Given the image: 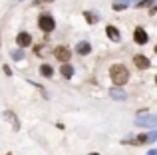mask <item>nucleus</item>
Returning <instances> with one entry per match:
<instances>
[{
  "label": "nucleus",
  "mask_w": 157,
  "mask_h": 155,
  "mask_svg": "<svg viewBox=\"0 0 157 155\" xmlns=\"http://www.w3.org/2000/svg\"><path fill=\"white\" fill-rule=\"evenodd\" d=\"M109 78L115 84V88H121V85L129 80V72H127V68L123 66V64H115V66L109 68Z\"/></svg>",
  "instance_id": "f257e3e1"
},
{
  "label": "nucleus",
  "mask_w": 157,
  "mask_h": 155,
  "mask_svg": "<svg viewBox=\"0 0 157 155\" xmlns=\"http://www.w3.org/2000/svg\"><path fill=\"white\" fill-rule=\"evenodd\" d=\"M135 125H139V127H157V115H151V113L141 115L139 113L135 117Z\"/></svg>",
  "instance_id": "f03ea898"
},
{
  "label": "nucleus",
  "mask_w": 157,
  "mask_h": 155,
  "mask_svg": "<svg viewBox=\"0 0 157 155\" xmlns=\"http://www.w3.org/2000/svg\"><path fill=\"white\" fill-rule=\"evenodd\" d=\"M38 26L42 32H54V28H56V22H54V18L50 14H42L38 18Z\"/></svg>",
  "instance_id": "7ed1b4c3"
},
{
  "label": "nucleus",
  "mask_w": 157,
  "mask_h": 155,
  "mask_svg": "<svg viewBox=\"0 0 157 155\" xmlns=\"http://www.w3.org/2000/svg\"><path fill=\"white\" fill-rule=\"evenodd\" d=\"M54 56H56V58L60 60L62 64H68V60H70V56H72V52H70L66 46H58L56 50H54Z\"/></svg>",
  "instance_id": "20e7f679"
},
{
  "label": "nucleus",
  "mask_w": 157,
  "mask_h": 155,
  "mask_svg": "<svg viewBox=\"0 0 157 155\" xmlns=\"http://www.w3.org/2000/svg\"><path fill=\"white\" fill-rule=\"evenodd\" d=\"M16 44H18L20 48H28L32 44V36L28 34V32H20V34L16 36Z\"/></svg>",
  "instance_id": "39448f33"
},
{
  "label": "nucleus",
  "mask_w": 157,
  "mask_h": 155,
  "mask_svg": "<svg viewBox=\"0 0 157 155\" xmlns=\"http://www.w3.org/2000/svg\"><path fill=\"white\" fill-rule=\"evenodd\" d=\"M133 64H135V68H139V70H147V68L151 66L149 58H145V56H141V54L133 56Z\"/></svg>",
  "instance_id": "423d86ee"
},
{
  "label": "nucleus",
  "mask_w": 157,
  "mask_h": 155,
  "mask_svg": "<svg viewBox=\"0 0 157 155\" xmlns=\"http://www.w3.org/2000/svg\"><path fill=\"white\" fill-rule=\"evenodd\" d=\"M133 40H135V44H147V40H149V36H147V32L143 30V28H135V32H133Z\"/></svg>",
  "instance_id": "0eeeda50"
},
{
  "label": "nucleus",
  "mask_w": 157,
  "mask_h": 155,
  "mask_svg": "<svg viewBox=\"0 0 157 155\" xmlns=\"http://www.w3.org/2000/svg\"><path fill=\"white\" fill-rule=\"evenodd\" d=\"M109 97L111 100H117V101H123V100H127V93L121 88H109Z\"/></svg>",
  "instance_id": "6e6552de"
},
{
  "label": "nucleus",
  "mask_w": 157,
  "mask_h": 155,
  "mask_svg": "<svg viewBox=\"0 0 157 155\" xmlns=\"http://www.w3.org/2000/svg\"><path fill=\"white\" fill-rule=\"evenodd\" d=\"M4 117L10 121L12 129H14V131H18V129H20V121H18V117H16V113H12V112H4Z\"/></svg>",
  "instance_id": "1a4fd4ad"
},
{
  "label": "nucleus",
  "mask_w": 157,
  "mask_h": 155,
  "mask_svg": "<svg viewBox=\"0 0 157 155\" xmlns=\"http://www.w3.org/2000/svg\"><path fill=\"white\" fill-rule=\"evenodd\" d=\"M76 52L80 56H88L90 52H92V46H90V42H78L76 44Z\"/></svg>",
  "instance_id": "9d476101"
},
{
  "label": "nucleus",
  "mask_w": 157,
  "mask_h": 155,
  "mask_svg": "<svg viewBox=\"0 0 157 155\" xmlns=\"http://www.w3.org/2000/svg\"><path fill=\"white\" fill-rule=\"evenodd\" d=\"M105 34L109 36L111 42H119V38H121V36H119V30H117L115 26H107V28H105Z\"/></svg>",
  "instance_id": "9b49d317"
},
{
  "label": "nucleus",
  "mask_w": 157,
  "mask_h": 155,
  "mask_svg": "<svg viewBox=\"0 0 157 155\" xmlns=\"http://www.w3.org/2000/svg\"><path fill=\"white\" fill-rule=\"evenodd\" d=\"M60 74H62V78L70 80V78L74 76V66H70V64H62V68H60Z\"/></svg>",
  "instance_id": "f8f14e48"
},
{
  "label": "nucleus",
  "mask_w": 157,
  "mask_h": 155,
  "mask_svg": "<svg viewBox=\"0 0 157 155\" xmlns=\"http://www.w3.org/2000/svg\"><path fill=\"white\" fill-rule=\"evenodd\" d=\"M127 6H129V0H115L113 2V10H117V12L125 10Z\"/></svg>",
  "instance_id": "ddd939ff"
},
{
  "label": "nucleus",
  "mask_w": 157,
  "mask_h": 155,
  "mask_svg": "<svg viewBox=\"0 0 157 155\" xmlns=\"http://www.w3.org/2000/svg\"><path fill=\"white\" fill-rule=\"evenodd\" d=\"M40 74H42L44 78H50V76L54 74L52 66H48V64H42V66H40Z\"/></svg>",
  "instance_id": "4468645a"
},
{
  "label": "nucleus",
  "mask_w": 157,
  "mask_h": 155,
  "mask_svg": "<svg viewBox=\"0 0 157 155\" xmlns=\"http://www.w3.org/2000/svg\"><path fill=\"white\" fill-rule=\"evenodd\" d=\"M84 16H86V20H88V22H90V24H96V22H98V20H100V16H98V14H96V12H86V14H84Z\"/></svg>",
  "instance_id": "2eb2a0df"
},
{
  "label": "nucleus",
  "mask_w": 157,
  "mask_h": 155,
  "mask_svg": "<svg viewBox=\"0 0 157 155\" xmlns=\"http://www.w3.org/2000/svg\"><path fill=\"white\" fill-rule=\"evenodd\" d=\"M10 56H12V60H16V62H18V60H22V58H24V52H22V50H14Z\"/></svg>",
  "instance_id": "dca6fc26"
},
{
  "label": "nucleus",
  "mask_w": 157,
  "mask_h": 155,
  "mask_svg": "<svg viewBox=\"0 0 157 155\" xmlns=\"http://www.w3.org/2000/svg\"><path fill=\"white\" fill-rule=\"evenodd\" d=\"M153 2H155V0H139L135 6H137V8H147L149 4H153Z\"/></svg>",
  "instance_id": "f3484780"
},
{
  "label": "nucleus",
  "mask_w": 157,
  "mask_h": 155,
  "mask_svg": "<svg viewBox=\"0 0 157 155\" xmlns=\"http://www.w3.org/2000/svg\"><path fill=\"white\" fill-rule=\"evenodd\" d=\"M153 141H157V131L147 133V143H153Z\"/></svg>",
  "instance_id": "a211bd4d"
},
{
  "label": "nucleus",
  "mask_w": 157,
  "mask_h": 155,
  "mask_svg": "<svg viewBox=\"0 0 157 155\" xmlns=\"http://www.w3.org/2000/svg\"><path fill=\"white\" fill-rule=\"evenodd\" d=\"M2 68H4V74H6V76H10V74H12V70H10L8 66H2Z\"/></svg>",
  "instance_id": "6ab92c4d"
},
{
  "label": "nucleus",
  "mask_w": 157,
  "mask_h": 155,
  "mask_svg": "<svg viewBox=\"0 0 157 155\" xmlns=\"http://www.w3.org/2000/svg\"><path fill=\"white\" fill-rule=\"evenodd\" d=\"M42 2H48V0H34V6H40Z\"/></svg>",
  "instance_id": "aec40b11"
},
{
  "label": "nucleus",
  "mask_w": 157,
  "mask_h": 155,
  "mask_svg": "<svg viewBox=\"0 0 157 155\" xmlns=\"http://www.w3.org/2000/svg\"><path fill=\"white\" fill-rule=\"evenodd\" d=\"M147 155H157V149H149V151H147Z\"/></svg>",
  "instance_id": "412c9836"
},
{
  "label": "nucleus",
  "mask_w": 157,
  "mask_h": 155,
  "mask_svg": "<svg viewBox=\"0 0 157 155\" xmlns=\"http://www.w3.org/2000/svg\"><path fill=\"white\" fill-rule=\"evenodd\" d=\"M149 12H151V14H155V12H157V4H155V6H151V10H149Z\"/></svg>",
  "instance_id": "4be33fe9"
},
{
  "label": "nucleus",
  "mask_w": 157,
  "mask_h": 155,
  "mask_svg": "<svg viewBox=\"0 0 157 155\" xmlns=\"http://www.w3.org/2000/svg\"><path fill=\"white\" fill-rule=\"evenodd\" d=\"M90 155H100V153H90Z\"/></svg>",
  "instance_id": "5701e85b"
},
{
  "label": "nucleus",
  "mask_w": 157,
  "mask_h": 155,
  "mask_svg": "<svg viewBox=\"0 0 157 155\" xmlns=\"http://www.w3.org/2000/svg\"><path fill=\"white\" fill-rule=\"evenodd\" d=\"M155 54H157V46H155Z\"/></svg>",
  "instance_id": "b1692460"
},
{
  "label": "nucleus",
  "mask_w": 157,
  "mask_h": 155,
  "mask_svg": "<svg viewBox=\"0 0 157 155\" xmlns=\"http://www.w3.org/2000/svg\"><path fill=\"white\" fill-rule=\"evenodd\" d=\"M155 81H157V78H155Z\"/></svg>",
  "instance_id": "393cba45"
},
{
  "label": "nucleus",
  "mask_w": 157,
  "mask_h": 155,
  "mask_svg": "<svg viewBox=\"0 0 157 155\" xmlns=\"http://www.w3.org/2000/svg\"><path fill=\"white\" fill-rule=\"evenodd\" d=\"M8 155H10V153H8Z\"/></svg>",
  "instance_id": "a878e982"
},
{
  "label": "nucleus",
  "mask_w": 157,
  "mask_h": 155,
  "mask_svg": "<svg viewBox=\"0 0 157 155\" xmlns=\"http://www.w3.org/2000/svg\"><path fill=\"white\" fill-rule=\"evenodd\" d=\"M137 2H139V0H137Z\"/></svg>",
  "instance_id": "bb28decb"
}]
</instances>
